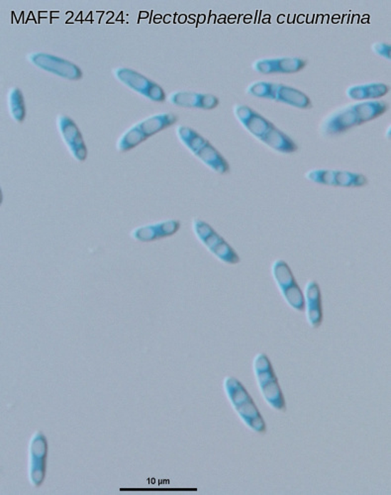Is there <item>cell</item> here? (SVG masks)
<instances>
[{"label": "cell", "instance_id": "cell-18", "mask_svg": "<svg viewBox=\"0 0 391 495\" xmlns=\"http://www.w3.org/2000/svg\"><path fill=\"white\" fill-rule=\"evenodd\" d=\"M178 117L173 113L165 112L159 113L149 116L140 122L136 124L139 129L142 131L146 137L150 138L156 135V133L165 130V129L171 127L173 124L178 122Z\"/></svg>", "mask_w": 391, "mask_h": 495}, {"label": "cell", "instance_id": "cell-14", "mask_svg": "<svg viewBox=\"0 0 391 495\" xmlns=\"http://www.w3.org/2000/svg\"><path fill=\"white\" fill-rule=\"evenodd\" d=\"M193 155L214 173L222 174V176L230 173L228 161L208 140L194 151Z\"/></svg>", "mask_w": 391, "mask_h": 495}, {"label": "cell", "instance_id": "cell-2", "mask_svg": "<svg viewBox=\"0 0 391 495\" xmlns=\"http://www.w3.org/2000/svg\"><path fill=\"white\" fill-rule=\"evenodd\" d=\"M272 274L287 304L294 308L295 312H304L305 310L304 294L295 280L289 264L284 260H276L272 262Z\"/></svg>", "mask_w": 391, "mask_h": 495}, {"label": "cell", "instance_id": "cell-4", "mask_svg": "<svg viewBox=\"0 0 391 495\" xmlns=\"http://www.w3.org/2000/svg\"><path fill=\"white\" fill-rule=\"evenodd\" d=\"M27 59L38 69L65 80H78L82 77V70L78 65L57 55L36 52L28 55Z\"/></svg>", "mask_w": 391, "mask_h": 495}, {"label": "cell", "instance_id": "cell-15", "mask_svg": "<svg viewBox=\"0 0 391 495\" xmlns=\"http://www.w3.org/2000/svg\"><path fill=\"white\" fill-rule=\"evenodd\" d=\"M259 141L272 150L281 154H294L299 149L297 144L287 134L282 132L274 125L264 134Z\"/></svg>", "mask_w": 391, "mask_h": 495}, {"label": "cell", "instance_id": "cell-29", "mask_svg": "<svg viewBox=\"0 0 391 495\" xmlns=\"http://www.w3.org/2000/svg\"><path fill=\"white\" fill-rule=\"evenodd\" d=\"M373 52L378 57L382 59L390 60L391 59V47L390 44L385 42L373 43L372 46Z\"/></svg>", "mask_w": 391, "mask_h": 495}, {"label": "cell", "instance_id": "cell-8", "mask_svg": "<svg viewBox=\"0 0 391 495\" xmlns=\"http://www.w3.org/2000/svg\"><path fill=\"white\" fill-rule=\"evenodd\" d=\"M307 60L297 57L272 58L255 60L252 68L262 75L295 74L304 70Z\"/></svg>", "mask_w": 391, "mask_h": 495}, {"label": "cell", "instance_id": "cell-16", "mask_svg": "<svg viewBox=\"0 0 391 495\" xmlns=\"http://www.w3.org/2000/svg\"><path fill=\"white\" fill-rule=\"evenodd\" d=\"M390 88L383 82H370L365 85H352L346 90L350 100L367 101L377 100L387 95Z\"/></svg>", "mask_w": 391, "mask_h": 495}, {"label": "cell", "instance_id": "cell-11", "mask_svg": "<svg viewBox=\"0 0 391 495\" xmlns=\"http://www.w3.org/2000/svg\"><path fill=\"white\" fill-rule=\"evenodd\" d=\"M168 100L171 105L178 107L199 108L204 110H214L219 105L218 97L215 95L186 92V90L171 93Z\"/></svg>", "mask_w": 391, "mask_h": 495}, {"label": "cell", "instance_id": "cell-26", "mask_svg": "<svg viewBox=\"0 0 391 495\" xmlns=\"http://www.w3.org/2000/svg\"><path fill=\"white\" fill-rule=\"evenodd\" d=\"M234 409L237 414H238L239 417L242 419V421H243L246 425H248L250 422L253 420V419L261 415L258 408H257L256 403H254L252 398L244 401L243 403L236 406Z\"/></svg>", "mask_w": 391, "mask_h": 495}, {"label": "cell", "instance_id": "cell-31", "mask_svg": "<svg viewBox=\"0 0 391 495\" xmlns=\"http://www.w3.org/2000/svg\"><path fill=\"white\" fill-rule=\"evenodd\" d=\"M385 137H387V138L388 139V140H390V137H391V128H390V127L387 128V132H385Z\"/></svg>", "mask_w": 391, "mask_h": 495}, {"label": "cell", "instance_id": "cell-12", "mask_svg": "<svg viewBox=\"0 0 391 495\" xmlns=\"http://www.w3.org/2000/svg\"><path fill=\"white\" fill-rule=\"evenodd\" d=\"M269 100L284 103L299 110H309L312 107L311 100L304 92L282 83L272 82Z\"/></svg>", "mask_w": 391, "mask_h": 495}, {"label": "cell", "instance_id": "cell-17", "mask_svg": "<svg viewBox=\"0 0 391 495\" xmlns=\"http://www.w3.org/2000/svg\"><path fill=\"white\" fill-rule=\"evenodd\" d=\"M350 106L357 116L360 125L377 119L380 116L387 113L390 108L388 103L382 100L359 101Z\"/></svg>", "mask_w": 391, "mask_h": 495}, {"label": "cell", "instance_id": "cell-5", "mask_svg": "<svg viewBox=\"0 0 391 495\" xmlns=\"http://www.w3.org/2000/svg\"><path fill=\"white\" fill-rule=\"evenodd\" d=\"M49 447L46 436L38 431L29 443V479L32 486L40 487L46 477L47 457Z\"/></svg>", "mask_w": 391, "mask_h": 495}, {"label": "cell", "instance_id": "cell-7", "mask_svg": "<svg viewBox=\"0 0 391 495\" xmlns=\"http://www.w3.org/2000/svg\"><path fill=\"white\" fill-rule=\"evenodd\" d=\"M181 229V221L166 219L156 223L142 225L131 231V238L140 243H153L160 240L170 238Z\"/></svg>", "mask_w": 391, "mask_h": 495}, {"label": "cell", "instance_id": "cell-30", "mask_svg": "<svg viewBox=\"0 0 391 495\" xmlns=\"http://www.w3.org/2000/svg\"><path fill=\"white\" fill-rule=\"evenodd\" d=\"M257 380H258L259 386L264 385V383H267V381L276 380L277 376L274 373V368H269V370L259 371V373H256Z\"/></svg>", "mask_w": 391, "mask_h": 495}, {"label": "cell", "instance_id": "cell-24", "mask_svg": "<svg viewBox=\"0 0 391 495\" xmlns=\"http://www.w3.org/2000/svg\"><path fill=\"white\" fill-rule=\"evenodd\" d=\"M176 135L184 147L188 149L191 154H193L203 144L208 141L200 134L196 132L193 128L188 127V126H178L176 128Z\"/></svg>", "mask_w": 391, "mask_h": 495}, {"label": "cell", "instance_id": "cell-13", "mask_svg": "<svg viewBox=\"0 0 391 495\" xmlns=\"http://www.w3.org/2000/svg\"><path fill=\"white\" fill-rule=\"evenodd\" d=\"M305 310L307 321L312 328H319L323 322L321 289L314 280H309L305 285Z\"/></svg>", "mask_w": 391, "mask_h": 495}, {"label": "cell", "instance_id": "cell-10", "mask_svg": "<svg viewBox=\"0 0 391 495\" xmlns=\"http://www.w3.org/2000/svg\"><path fill=\"white\" fill-rule=\"evenodd\" d=\"M234 115L239 122L243 125V127L258 140L264 136V134L269 128L274 126L271 121L266 119L264 116L259 115L248 105H235Z\"/></svg>", "mask_w": 391, "mask_h": 495}, {"label": "cell", "instance_id": "cell-20", "mask_svg": "<svg viewBox=\"0 0 391 495\" xmlns=\"http://www.w3.org/2000/svg\"><path fill=\"white\" fill-rule=\"evenodd\" d=\"M9 110L12 119L17 123L24 122L26 116V106H25L24 95L19 87H11L7 95Z\"/></svg>", "mask_w": 391, "mask_h": 495}, {"label": "cell", "instance_id": "cell-1", "mask_svg": "<svg viewBox=\"0 0 391 495\" xmlns=\"http://www.w3.org/2000/svg\"><path fill=\"white\" fill-rule=\"evenodd\" d=\"M193 231L200 244L223 264L233 266L241 261L238 252L208 222L193 218Z\"/></svg>", "mask_w": 391, "mask_h": 495}, {"label": "cell", "instance_id": "cell-27", "mask_svg": "<svg viewBox=\"0 0 391 495\" xmlns=\"http://www.w3.org/2000/svg\"><path fill=\"white\" fill-rule=\"evenodd\" d=\"M271 87V82H255L247 87L246 92L252 97L269 100Z\"/></svg>", "mask_w": 391, "mask_h": 495}, {"label": "cell", "instance_id": "cell-3", "mask_svg": "<svg viewBox=\"0 0 391 495\" xmlns=\"http://www.w3.org/2000/svg\"><path fill=\"white\" fill-rule=\"evenodd\" d=\"M114 77L126 87L143 95L153 102H164L166 100L165 90L158 83L129 68L120 67L113 72Z\"/></svg>", "mask_w": 391, "mask_h": 495}, {"label": "cell", "instance_id": "cell-25", "mask_svg": "<svg viewBox=\"0 0 391 495\" xmlns=\"http://www.w3.org/2000/svg\"><path fill=\"white\" fill-rule=\"evenodd\" d=\"M305 179L320 186H334V170L331 169H313L305 174Z\"/></svg>", "mask_w": 391, "mask_h": 495}, {"label": "cell", "instance_id": "cell-22", "mask_svg": "<svg viewBox=\"0 0 391 495\" xmlns=\"http://www.w3.org/2000/svg\"><path fill=\"white\" fill-rule=\"evenodd\" d=\"M368 179L365 174L352 171L334 170V186L357 188L367 186Z\"/></svg>", "mask_w": 391, "mask_h": 495}, {"label": "cell", "instance_id": "cell-28", "mask_svg": "<svg viewBox=\"0 0 391 495\" xmlns=\"http://www.w3.org/2000/svg\"><path fill=\"white\" fill-rule=\"evenodd\" d=\"M253 366L255 373L269 370V368H272L271 361H269L266 353H258V355L255 357Z\"/></svg>", "mask_w": 391, "mask_h": 495}, {"label": "cell", "instance_id": "cell-21", "mask_svg": "<svg viewBox=\"0 0 391 495\" xmlns=\"http://www.w3.org/2000/svg\"><path fill=\"white\" fill-rule=\"evenodd\" d=\"M147 140V137L144 135L142 131L139 129L137 125L127 129L116 143V149L120 153H127L134 148L138 147L141 143Z\"/></svg>", "mask_w": 391, "mask_h": 495}, {"label": "cell", "instance_id": "cell-6", "mask_svg": "<svg viewBox=\"0 0 391 495\" xmlns=\"http://www.w3.org/2000/svg\"><path fill=\"white\" fill-rule=\"evenodd\" d=\"M57 126L60 138L64 141L70 155L75 161L83 163L87 159V148L77 124L69 116L59 115Z\"/></svg>", "mask_w": 391, "mask_h": 495}, {"label": "cell", "instance_id": "cell-19", "mask_svg": "<svg viewBox=\"0 0 391 495\" xmlns=\"http://www.w3.org/2000/svg\"><path fill=\"white\" fill-rule=\"evenodd\" d=\"M259 390L264 400L267 401L272 408L286 412V404L284 399V393H282L281 386H279V380H272L267 381L264 385H259Z\"/></svg>", "mask_w": 391, "mask_h": 495}, {"label": "cell", "instance_id": "cell-9", "mask_svg": "<svg viewBox=\"0 0 391 495\" xmlns=\"http://www.w3.org/2000/svg\"><path fill=\"white\" fill-rule=\"evenodd\" d=\"M360 125L357 116L349 105L328 115L322 121L320 129H321L322 135L325 137H335Z\"/></svg>", "mask_w": 391, "mask_h": 495}, {"label": "cell", "instance_id": "cell-23", "mask_svg": "<svg viewBox=\"0 0 391 495\" xmlns=\"http://www.w3.org/2000/svg\"><path fill=\"white\" fill-rule=\"evenodd\" d=\"M224 390H225L227 398H228L233 408H236V406L243 403L244 401L252 398L248 391L244 388V385L233 376H228V378H225V380H224Z\"/></svg>", "mask_w": 391, "mask_h": 495}]
</instances>
